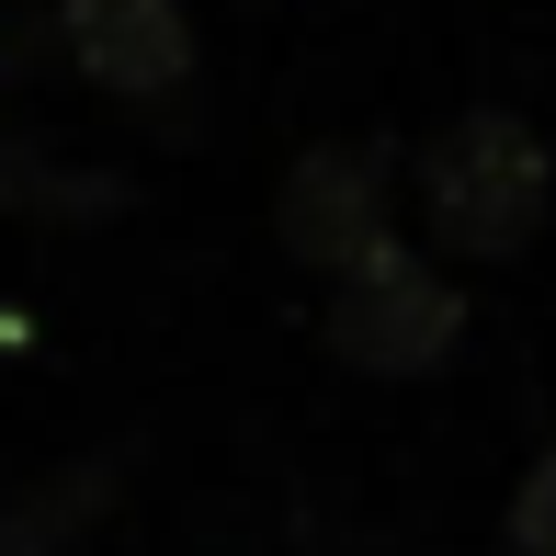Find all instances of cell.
Masks as SVG:
<instances>
[{
  "instance_id": "1",
  "label": "cell",
  "mask_w": 556,
  "mask_h": 556,
  "mask_svg": "<svg viewBox=\"0 0 556 556\" xmlns=\"http://www.w3.org/2000/svg\"><path fill=\"white\" fill-rule=\"evenodd\" d=\"M409 205H420V239L454 250V262H522L545 239V205H556V148L511 103H477V114L420 137Z\"/></svg>"
},
{
  "instance_id": "2",
  "label": "cell",
  "mask_w": 556,
  "mask_h": 556,
  "mask_svg": "<svg viewBox=\"0 0 556 556\" xmlns=\"http://www.w3.org/2000/svg\"><path fill=\"white\" fill-rule=\"evenodd\" d=\"M318 341H330L352 375H387V387H409V375L454 364V341H466V295H454V273L432 262V250L387 239V250H364L352 273H330Z\"/></svg>"
},
{
  "instance_id": "3",
  "label": "cell",
  "mask_w": 556,
  "mask_h": 556,
  "mask_svg": "<svg viewBox=\"0 0 556 556\" xmlns=\"http://www.w3.org/2000/svg\"><path fill=\"white\" fill-rule=\"evenodd\" d=\"M273 239H285V262H307V273H352L364 250L397 239V160L364 148V137L295 148L285 193H273Z\"/></svg>"
},
{
  "instance_id": "4",
  "label": "cell",
  "mask_w": 556,
  "mask_h": 556,
  "mask_svg": "<svg viewBox=\"0 0 556 556\" xmlns=\"http://www.w3.org/2000/svg\"><path fill=\"white\" fill-rule=\"evenodd\" d=\"M58 35V68H80L103 103H182L193 91V23L182 0H58L46 12Z\"/></svg>"
},
{
  "instance_id": "5",
  "label": "cell",
  "mask_w": 556,
  "mask_h": 556,
  "mask_svg": "<svg viewBox=\"0 0 556 556\" xmlns=\"http://www.w3.org/2000/svg\"><path fill=\"white\" fill-rule=\"evenodd\" d=\"M114 511V466H46L23 500H0V556H68Z\"/></svg>"
},
{
  "instance_id": "6",
  "label": "cell",
  "mask_w": 556,
  "mask_h": 556,
  "mask_svg": "<svg viewBox=\"0 0 556 556\" xmlns=\"http://www.w3.org/2000/svg\"><path fill=\"white\" fill-rule=\"evenodd\" d=\"M0 205L46 216V227H103V216H125V182L80 170V160H46L35 137H0Z\"/></svg>"
},
{
  "instance_id": "7",
  "label": "cell",
  "mask_w": 556,
  "mask_h": 556,
  "mask_svg": "<svg viewBox=\"0 0 556 556\" xmlns=\"http://www.w3.org/2000/svg\"><path fill=\"white\" fill-rule=\"evenodd\" d=\"M500 534H511V556H556V443L534 454V466H522L511 522H500Z\"/></svg>"
},
{
  "instance_id": "8",
  "label": "cell",
  "mask_w": 556,
  "mask_h": 556,
  "mask_svg": "<svg viewBox=\"0 0 556 556\" xmlns=\"http://www.w3.org/2000/svg\"><path fill=\"white\" fill-rule=\"evenodd\" d=\"M0 341H12V330H0Z\"/></svg>"
}]
</instances>
